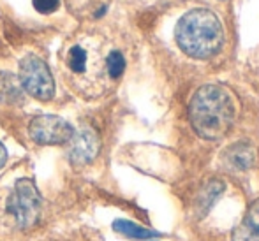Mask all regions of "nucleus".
Returning <instances> with one entry per match:
<instances>
[{"label": "nucleus", "instance_id": "nucleus-9", "mask_svg": "<svg viewBox=\"0 0 259 241\" xmlns=\"http://www.w3.org/2000/svg\"><path fill=\"white\" fill-rule=\"evenodd\" d=\"M231 241H259V199L245 211V217L233 231Z\"/></svg>", "mask_w": 259, "mask_h": 241}, {"label": "nucleus", "instance_id": "nucleus-12", "mask_svg": "<svg viewBox=\"0 0 259 241\" xmlns=\"http://www.w3.org/2000/svg\"><path fill=\"white\" fill-rule=\"evenodd\" d=\"M125 71V58L120 51L113 50L106 55V72L109 79H118Z\"/></svg>", "mask_w": 259, "mask_h": 241}, {"label": "nucleus", "instance_id": "nucleus-4", "mask_svg": "<svg viewBox=\"0 0 259 241\" xmlns=\"http://www.w3.org/2000/svg\"><path fill=\"white\" fill-rule=\"evenodd\" d=\"M65 64H67L69 71L76 79L83 83L89 81V85L92 81L103 83L104 76H108L106 57L101 55V50L92 41L72 44L67 51Z\"/></svg>", "mask_w": 259, "mask_h": 241}, {"label": "nucleus", "instance_id": "nucleus-15", "mask_svg": "<svg viewBox=\"0 0 259 241\" xmlns=\"http://www.w3.org/2000/svg\"><path fill=\"white\" fill-rule=\"evenodd\" d=\"M6 160H7V150H6V146L0 143V169H2V166L6 164Z\"/></svg>", "mask_w": 259, "mask_h": 241}, {"label": "nucleus", "instance_id": "nucleus-11", "mask_svg": "<svg viewBox=\"0 0 259 241\" xmlns=\"http://www.w3.org/2000/svg\"><path fill=\"white\" fill-rule=\"evenodd\" d=\"M113 229L120 234L127 236V238H134V239H150V238H157L159 232L152 231V229H147L140 224H134V222L129 220H115L113 222Z\"/></svg>", "mask_w": 259, "mask_h": 241}, {"label": "nucleus", "instance_id": "nucleus-10", "mask_svg": "<svg viewBox=\"0 0 259 241\" xmlns=\"http://www.w3.org/2000/svg\"><path fill=\"white\" fill-rule=\"evenodd\" d=\"M25 90L13 72H0V104L18 106L23 104Z\"/></svg>", "mask_w": 259, "mask_h": 241}, {"label": "nucleus", "instance_id": "nucleus-14", "mask_svg": "<svg viewBox=\"0 0 259 241\" xmlns=\"http://www.w3.org/2000/svg\"><path fill=\"white\" fill-rule=\"evenodd\" d=\"M32 2H34V9L41 14H52L60 6V0H32Z\"/></svg>", "mask_w": 259, "mask_h": 241}, {"label": "nucleus", "instance_id": "nucleus-1", "mask_svg": "<svg viewBox=\"0 0 259 241\" xmlns=\"http://www.w3.org/2000/svg\"><path fill=\"white\" fill-rule=\"evenodd\" d=\"M238 115L236 99L226 86L205 85L189 104V120L199 137L217 141L233 129Z\"/></svg>", "mask_w": 259, "mask_h": 241}, {"label": "nucleus", "instance_id": "nucleus-2", "mask_svg": "<svg viewBox=\"0 0 259 241\" xmlns=\"http://www.w3.org/2000/svg\"><path fill=\"white\" fill-rule=\"evenodd\" d=\"M175 39L178 48L187 57L206 60L221 51L224 42V28L217 14L205 7H198L178 20Z\"/></svg>", "mask_w": 259, "mask_h": 241}, {"label": "nucleus", "instance_id": "nucleus-5", "mask_svg": "<svg viewBox=\"0 0 259 241\" xmlns=\"http://www.w3.org/2000/svg\"><path fill=\"white\" fill-rule=\"evenodd\" d=\"M18 79L21 88L37 101H50L55 95V81L45 60L35 55H27L20 62Z\"/></svg>", "mask_w": 259, "mask_h": 241}, {"label": "nucleus", "instance_id": "nucleus-13", "mask_svg": "<svg viewBox=\"0 0 259 241\" xmlns=\"http://www.w3.org/2000/svg\"><path fill=\"white\" fill-rule=\"evenodd\" d=\"M222 192H224V183H222L221 180L208 181L205 190L201 194V197H199V203H201V206H203V211H208V208L215 203V199H217Z\"/></svg>", "mask_w": 259, "mask_h": 241}, {"label": "nucleus", "instance_id": "nucleus-3", "mask_svg": "<svg viewBox=\"0 0 259 241\" xmlns=\"http://www.w3.org/2000/svg\"><path fill=\"white\" fill-rule=\"evenodd\" d=\"M6 210L20 229L32 227L39 220L42 211V197L30 178H21L16 181L7 199Z\"/></svg>", "mask_w": 259, "mask_h": 241}, {"label": "nucleus", "instance_id": "nucleus-6", "mask_svg": "<svg viewBox=\"0 0 259 241\" xmlns=\"http://www.w3.org/2000/svg\"><path fill=\"white\" fill-rule=\"evenodd\" d=\"M72 134H74L72 125H69L64 118L55 115L35 116L28 123V136H30V139L42 146L65 144L71 141Z\"/></svg>", "mask_w": 259, "mask_h": 241}, {"label": "nucleus", "instance_id": "nucleus-7", "mask_svg": "<svg viewBox=\"0 0 259 241\" xmlns=\"http://www.w3.org/2000/svg\"><path fill=\"white\" fill-rule=\"evenodd\" d=\"M101 150L99 136L94 129L90 127H81V129L72 134L71 141H69V159L71 162L83 166V164L92 162L97 157Z\"/></svg>", "mask_w": 259, "mask_h": 241}, {"label": "nucleus", "instance_id": "nucleus-8", "mask_svg": "<svg viewBox=\"0 0 259 241\" xmlns=\"http://www.w3.org/2000/svg\"><path fill=\"white\" fill-rule=\"evenodd\" d=\"M222 160H224L226 166L233 171H249L256 166L257 153H256V148L250 143L240 141V143H235L224 150Z\"/></svg>", "mask_w": 259, "mask_h": 241}]
</instances>
